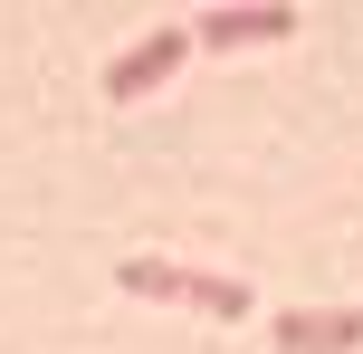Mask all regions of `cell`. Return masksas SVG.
Segmentation results:
<instances>
[{
  "label": "cell",
  "mask_w": 363,
  "mask_h": 354,
  "mask_svg": "<svg viewBox=\"0 0 363 354\" xmlns=\"http://www.w3.org/2000/svg\"><path fill=\"white\" fill-rule=\"evenodd\" d=\"M354 316H363V306H354Z\"/></svg>",
  "instance_id": "5b68a950"
},
{
  "label": "cell",
  "mask_w": 363,
  "mask_h": 354,
  "mask_svg": "<svg viewBox=\"0 0 363 354\" xmlns=\"http://www.w3.org/2000/svg\"><path fill=\"white\" fill-rule=\"evenodd\" d=\"M363 345V316L345 306H277V354H354Z\"/></svg>",
  "instance_id": "277c9868"
},
{
  "label": "cell",
  "mask_w": 363,
  "mask_h": 354,
  "mask_svg": "<svg viewBox=\"0 0 363 354\" xmlns=\"http://www.w3.org/2000/svg\"><path fill=\"white\" fill-rule=\"evenodd\" d=\"M296 38V10L287 0H258V10H201L191 19V48H277Z\"/></svg>",
  "instance_id": "3957f363"
},
{
  "label": "cell",
  "mask_w": 363,
  "mask_h": 354,
  "mask_svg": "<svg viewBox=\"0 0 363 354\" xmlns=\"http://www.w3.org/2000/svg\"><path fill=\"white\" fill-rule=\"evenodd\" d=\"M182 57H191V19H153L144 38H125V48L106 57V96H115V106H134V96L163 87Z\"/></svg>",
  "instance_id": "7a4b0ae2"
},
{
  "label": "cell",
  "mask_w": 363,
  "mask_h": 354,
  "mask_svg": "<svg viewBox=\"0 0 363 354\" xmlns=\"http://www.w3.org/2000/svg\"><path fill=\"white\" fill-rule=\"evenodd\" d=\"M115 287H125V297H163V306H201V316H220V326H249L258 316V297L239 278H220V268H191V259H125L115 268Z\"/></svg>",
  "instance_id": "6da1fadb"
}]
</instances>
